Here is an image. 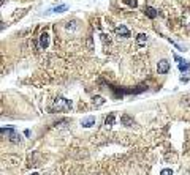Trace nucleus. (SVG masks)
<instances>
[{"instance_id": "f257e3e1", "label": "nucleus", "mask_w": 190, "mask_h": 175, "mask_svg": "<svg viewBox=\"0 0 190 175\" xmlns=\"http://www.w3.org/2000/svg\"><path fill=\"white\" fill-rule=\"evenodd\" d=\"M71 101L67 99V98H62V96H57L56 99H54V106H52V111H70L71 109Z\"/></svg>"}, {"instance_id": "f03ea898", "label": "nucleus", "mask_w": 190, "mask_h": 175, "mask_svg": "<svg viewBox=\"0 0 190 175\" xmlns=\"http://www.w3.org/2000/svg\"><path fill=\"white\" fill-rule=\"evenodd\" d=\"M170 68H171V65H170V62L165 60V58H162V60L157 63V71H158V74H166V73L170 71Z\"/></svg>"}, {"instance_id": "7ed1b4c3", "label": "nucleus", "mask_w": 190, "mask_h": 175, "mask_svg": "<svg viewBox=\"0 0 190 175\" xmlns=\"http://www.w3.org/2000/svg\"><path fill=\"white\" fill-rule=\"evenodd\" d=\"M116 35H117L119 38H129L130 36V30L127 29L125 25H119V27H116Z\"/></svg>"}, {"instance_id": "20e7f679", "label": "nucleus", "mask_w": 190, "mask_h": 175, "mask_svg": "<svg viewBox=\"0 0 190 175\" xmlns=\"http://www.w3.org/2000/svg\"><path fill=\"white\" fill-rule=\"evenodd\" d=\"M121 123H122L124 126H133L135 125V120L131 118L129 114H122L121 115Z\"/></svg>"}, {"instance_id": "39448f33", "label": "nucleus", "mask_w": 190, "mask_h": 175, "mask_svg": "<svg viewBox=\"0 0 190 175\" xmlns=\"http://www.w3.org/2000/svg\"><path fill=\"white\" fill-rule=\"evenodd\" d=\"M81 125H83L84 128H90V126H94V125H95V117L89 115V117H86V118H83V120H81Z\"/></svg>"}, {"instance_id": "423d86ee", "label": "nucleus", "mask_w": 190, "mask_h": 175, "mask_svg": "<svg viewBox=\"0 0 190 175\" xmlns=\"http://www.w3.org/2000/svg\"><path fill=\"white\" fill-rule=\"evenodd\" d=\"M48 46H49V35L44 32V33L40 35V48L41 49H46Z\"/></svg>"}, {"instance_id": "0eeeda50", "label": "nucleus", "mask_w": 190, "mask_h": 175, "mask_svg": "<svg viewBox=\"0 0 190 175\" xmlns=\"http://www.w3.org/2000/svg\"><path fill=\"white\" fill-rule=\"evenodd\" d=\"M144 13H146V16L149 18V19H155L158 16V11L155 8H152V6H146L144 8Z\"/></svg>"}, {"instance_id": "6e6552de", "label": "nucleus", "mask_w": 190, "mask_h": 175, "mask_svg": "<svg viewBox=\"0 0 190 175\" xmlns=\"http://www.w3.org/2000/svg\"><path fill=\"white\" fill-rule=\"evenodd\" d=\"M147 40H149V36H147L146 33H139L138 36H136V44L138 46H144L146 43H147Z\"/></svg>"}, {"instance_id": "1a4fd4ad", "label": "nucleus", "mask_w": 190, "mask_h": 175, "mask_svg": "<svg viewBox=\"0 0 190 175\" xmlns=\"http://www.w3.org/2000/svg\"><path fill=\"white\" fill-rule=\"evenodd\" d=\"M114 122H116V114H114V112H111V114L105 118V125H106V126H112V125H114Z\"/></svg>"}, {"instance_id": "9d476101", "label": "nucleus", "mask_w": 190, "mask_h": 175, "mask_svg": "<svg viewBox=\"0 0 190 175\" xmlns=\"http://www.w3.org/2000/svg\"><path fill=\"white\" fill-rule=\"evenodd\" d=\"M67 10H68L67 5H59V6H54V8H51L49 11H51V13H64V11H67Z\"/></svg>"}, {"instance_id": "9b49d317", "label": "nucleus", "mask_w": 190, "mask_h": 175, "mask_svg": "<svg viewBox=\"0 0 190 175\" xmlns=\"http://www.w3.org/2000/svg\"><path fill=\"white\" fill-rule=\"evenodd\" d=\"M16 131H14V128L13 126H10V128H2V134L5 136L6 134V137H10V136H13Z\"/></svg>"}, {"instance_id": "f8f14e48", "label": "nucleus", "mask_w": 190, "mask_h": 175, "mask_svg": "<svg viewBox=\"0 0 190 175\" xmlns=\"http://www.w3.org/2000/svg\"><path fill=\"white\" fill-rule=\"evenodd\" d=\"M92 101H94V104H95V106H103V104H105L103 96H100V95L94 96V98H92Z\"/></svg>"}, {"instance_id": "ddd939ff", "label": "nucleus", "mask_w": 190, "mask_h": 175, "mask_svg": "<svg viewBox=\"0 0 190 175\" xmlns=\"http://www.w3.org/2000/svg\"><path fill=\"white\" fill-rule=\"evenodd\" d=\"M189 69H190V63H189V62H182V63H179V71H182V73H184V71H189Z\"/></svg>"}, {"instance_id": "4468645a", "label": "nucleus", "mask_w": 190, "mask_h": 175, "mask_svg": "<svg viewBox=\"0 0 190 175\" xmlns=\"http://www.w3.org/2000/svg\"><path fill=\"white\" fill-rule=\"evenodd\" d=\"M10 142H13V144H19V142H21V136H18L16 133H14L13 136H10Z\"/></svg>"}, {"instance_id": "2eb2a0df", "label": "nucleus", "mask_w": 190, "mask_h": 175, "mask_svg": "<svg viewBox=\"0 0 190 175\" xmlns=\"http://www.w3.org/2000/svg\"><path fill=\"white\" fill-rule=\"evenodd\" d=\"M122 2L127 3V5L131 6V8H136V6H138V2H136V0H122Z\"/></svg>"}, {"instance_id": "dca6fc26", "label": "nucleus", "mask_w": 190, "mask_h": 175, "mask_svg": "<svg viewBox=\"0 0 190 175\" xmlns=\"http://www.w3.org/2000/svg\"><path fill=\"white\" fill-rule=\"evenodd\" d=\"M78 27V24H76V21H71V22H68L67 24V29L70 30V29H76Z\"/></svg>"}, {"instance_id": "f3484780", "label": "nucleus", "mask_w": 190, "mask_h": 175, "mask_svg": "<svg viewBox=\"0 0 190 175\" xmlns=\"http://www.w3.org/2000/svg\"><path fill=\"white\" fill-rule=\"evenodd\" d=\"M160 175H173V170L171 169H162Z\"/></svg>"}, {"instance_id": "a211bd4d", "label": "nucleus", "mask_w": 190, "mask_h": 175, "mask_svg": "<svg viewBox=\"0 0 190 175\" xmlns=\"http://www.w3.org/2000/svg\"><path fill=\"white\" fill-rule=\"evenodd\" d=\"M100 36H102V40H103V43H108V44H109L111 43V40H109V36H108V35H100Z\"/></svg>"}, {"instance_id": "6ab92c4d", "label": "nucleus", "mask_w": 190, "mask_h": 175, "mask_svg": "<svg viewBox=\"0 0 190 175\" xmlns=\"http://www.w3.org/2000/svg\"><path fill=\"white\" fill-rule=\"evenodd\" d=\"M87 46H89V49L94 48V44H92V38H89V40H87Z\"/></svg>"}, {"instance_id": "aec40b11", "label": "nucleus", "mask_w": 190, "mask_h": 175, "mask_svg": "<svg viewBox=\"0 0 190 175\" xmlns=\"http://www.w3.org/2000/svg\"><path fill=\"white\" fill-rule=\"evenodd\" d=\"M0 5H5V0H0Z\"/></svg>"}, {"instance_id": "412c9836", "label": "nucleus", "mask_w": 190, "mask_h": 175, "mask_svg": "<svg viewBox=\"0 0 190 175\" xmlns=\"http://www.w3.org/2000/svg\"><path fill=\"white\" fill-rule=\"evenodd\" d=\"M30 175H40V174H37V172H32V174H30Z\"/></svg>"}]
</instances>
